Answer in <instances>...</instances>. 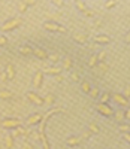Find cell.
Returning a JSON list of instances; mask_svg holds the SVG:
<instances>
[{"label":"cell","instance_id":"obj_4","mask_svg":"<svg viewBox=\"0 0 130 149\" xmlns=\"http://www.w3.org/2000/svg\"><path fill=\"white\" fill-rule=\"evenodd\" d=\"M111 98L114 100V103H117L120 107H123V109H126V107H129V104H130V102H129V98H126L121 93H114L112 95H111Z\"/></svg>","mask_w":130,"mask_h":149},{"label":"cell","instance_id":"obj_11","mask_svg":"<svg viewBox=\"0 0 130 149\" xmlns=\"http://www.w3.org/2000/svg\"><path fill=\"white\" fill-rule=\"evenodd\" d=\"M33 55H34L36 58H39V60H46L49 54L45 51L44 48H39V46H36V48L33 49Z\"/></svg>","mask_w":130,"mask_h":149},{"label":"cell","instance_id":"obj_8","mask_svg":"<svg viewBox=\"0 0 130 149\" xmlns=\"http://www.w3.org/2000/svg\"><path fill=\"white\" fill-rule=\"evenodd\" d=\"M44 119V116H42V113H36V115H33V116H29L27 119H25V125L27 127H32V125H36V124H39Z\"/></svg>","mask_w":130,"mask_h":149},{"label":"cell","instance_id":"obj_1","mask_svg":"<svg viewBox=\"0 0 130 149\" xmlns=\"http://www.w3.org/2000/svg\"><path fill=\"white\" fill-rule=\"evenodd\" d=\"M21 18H12V19H8L2 27H0V30H3V31H12V30H15L21 26Z\"/></svg>","mask_w":130,"mask_h":149},{"label":"cell","instance_id":"obj_14","mask_svg":"<svg viewBox=\"0 0 130 149\" xmlns=\"http://www.w3.org/2000/svg\"><path fill=\"white\" fill-rule=\"evenodd\" d=\"M11 134H12V137H21V136H25V134H27V130H25V128L21 125V127L14 128Z\"/></svg>","mask_w":130,"mask_h":149},{"label":"cell","instance_id":"obj_10","mask_svg":"<svg viewBox=\"0 0 130 149\" xmlns=\"http://www.w3.org/2000/svg\"><path fill=\"white\" fill-rule=\"evenodd\" d=\"M33 46L32 45H29V43H24V45H21L20 48H18V51H20V54L21 55H24V57H29V55H33Z\"/></svg>","mask_w":130,"mask_h":149},{"label":"cell","instance_id":"obj_33","mask_svg":"<svg viewBox=\"0 0 130 149\" xmlns=\"http://www.w3.org/2000/svg\"><path fill=\"white\" fill-rule=\"evenodd\" d=\"M48 58L51 60V63H54V64H56L57 61L60 60V55H58V54H49V55H48Z\"/></svg>","mask_w":130,"mask_h":149},{"label":"cell","instance_id":"obj_22","mask_svg":"<svg viewBox=\"0 0 130 149\" xmlns=\"http://www.w3.org/2000/svg\"><path fill=\"white\" fill-rule=\"evenodd\" d=\"M75 6H76V9H78V10H81V12H85V10L88 9L87 3H85V2H82V0H78V2H75Z\"/></svg>","mask_w":130,"mask_h":149},{"label":"cell","instance_id":"obj_30","mask_svg":"<svg viewBox=\"0 0 130 149\" xmlns=\"http://www.w3.org/2000/svg\"><path fill=\"white\" fill-rule=\"evenodd\" d=\"M70 81H72V82H75V84L81 82V78H79V74H78L76 72H72V73H70Z\"/></svg>","mask_w":130,"mask_h":149},{"label":"cell","instance_id":"obj_44","mask_svg":"<svg viewBox=\"0 0 130 149\" xmlns=\"http://www.w3.org/2000/svg\"><path fill=\"white\" fill-rule=\"evenodd\" d=\"M54 79H56L57 82H61V81H63V76H61V74H57V76H54Z\"/></svg>","mask_w":130,"mask_h":149},{"label":"cell","instance_id":"obj_40","mask_svg":"<svg viewBox=\"0 0 130 149\" xmlns=\"http://www.w3.org/2000/svg\"><path fill=\"white\" fill-rule=\"evenodd\" d=\"M123 139L130 143V133H123Z\"/></svg>","mask_w":130,"mask_h":149},{"label":"cell","instance_id":"obj_21","mask_svg":"<svg viewBox=\"0 0 130 149\" xmlns=\"http://www.w3.org/2000/svg\"><path fill=\"white\" fill-rule=\"evenodd\" d=\"M87 130H88V131H91V134H99V131H100V128H99V125H97L96 122H90Z\"/></svg>","mask_w":130,"mask_h":149},{"label":"cell","instance_id":"obj_43","mask_svg":"<svg viewBox=\"0 0 130 149\" xmlns=\"http://www.w3.org/2000/svg\"><path fill=\"white\" fill-rule=\"evenodd\" d=\"M27 6H33V5H36V0H27Z\"/></svg>","mask_w":130,"mask_h":149},{"label":"cell","instance_id":"obj_5","mask_svg":"<svg viewBox=\"0 0 130 149\" xmlns=\"http://www.w3.org/2000/svg\"><path fill=\"white\" fill-rule=\"evenodd\" d=\"M96 110L99 112L100 115L106 116V118L114 116V109H112L109 104H105V103H97V104H96Z\"/></svg>","mask_w":130,"mask_h":149},{"label":"cell","instance_id":"obj_13","mask_svg":"<svg viewBox=\"0 0 130 149\" xmlns=\"http://www.w3.org/2000/svg\"><path fill=\"white\" fill-rule=\"evenodd\" d=\"M73 39H75L76 43H79V45H84V43L88 42L87 34H82V33H76V34H73Z\"/></svg>","mask_w":130,"mask_h":149},{"label":"cell","instance_id":"obj_35","mask_svg":"<svg viewBox=\"0 0 130 149\" xmlns=\"http://www.w3.org/2000/svg\"><path fill=\"white\" fill-rule=\"evenodd\" d=\"M124 118H126L127 121H130V107H126V109H124Z\"/></svg>","mask_w":130,"mask_h":149},{"label":"cell","instance_id":"obj_25","mask_svg":"<svg viewBox=\"0 0 130 149\" xmlns=\"http://www.w3.org/2000/svg\"><path fill=\"white\" fill-rule=\"evenodd\" d=\"M63 69H66V70L72 69V58L70 57H66L63 60Z\"/></svg>","mask_w":130,"mask_h":149},{"label":"cell","instance_id":"obj_17","mask_svg":"<svg viewBox=\"0 0 130 149\" xmlns=\"http://www.w3.org/2000/svg\"><path fill=\"white\" fill-rule=\"evenodd\" d=\"M91 88H93V86L90 85V82H88V81H81V91H82L84 94H90Z\"/></svg>","mask_w":130,"mask_h":149},{"label":"cell","instance_id":"obj_15","mask_svg":"<svg viewBox=\"0 0 130 149\" xmlns=\"http://www.w3.org/2000/svg\"><path fill=\"white\" fill-rule=\"evenodd\" d=\"M79 140H81V137H78V136H69L66 139V145L67 146H78L79 145Z\"/></svg>","mask_w":130,"mask_h":149},{"label":"cell","instance_id":"obj_7","mask_svg":"<svg viewBox=\"0 0 130 149\" xmlns=\"http://www.w3.org/2000/svg\"><path fill=\"white\" fill-rule=\"evenodd\" d=\"M25 97H27L29 100H30L33 104H36V106H42V104H45V103H44V97H41L39 94H36L34 91H29L27 94H25Z\"/></svg>","mask_w":130,"mask_h":149},{"label":"cell","instance_id":"obj_38","mask_svg":"<svg viewBox=\"0 0 130 149\" xmlns=\"http://www.w3.org/2000/svg\"><path fill=\"white\" fill-rule=\"evenodd\" d=\"M0 81H8V74H6V72H2V73H0Z\"/></svg>","mask_w":130,"mask_h":149},{"label":"cell","instance_id":"obj_26","mask_svg":"<svg viewBox=\"0 0 130 149\" xmlns=\"http://www.w3.org/2000/svg\"><path fill=\"white\" fill-rule=\"evenodd\" d=\"M14 97V94H12L11 91L8 90H0V98H12Z\"/></svg>","mask_w":130,"mask_h":149},{"label":"cell","instance_id":"obj_32","mask_svg":"<svg viewBox=\"0 0 130 149\" xmlns=\"http://www.w3.org/2000/svg\"><path fill=\"white\" fill-rule=\"evenodd\" d=\"M97 55V61L99 63H103V61H105V58H106V52L105 51H100L99 54H96Z\"/></svg>","mask_w":130,"mask_h":149},{"label":"cell","instance_id":"obj_6","mask_svg":"<svg viewBox=\"0 0 130 149\" xmlns=\"http://www.w3.org/2000/svg\"><path fill=\"white\" fill-rule=\"evenodd\" d=\"M32 84H33V88H34V90H39V88L42 86V84H44V72H42V70H37V72L33 74Z\"/></svg>","mask_w":130,"mask_h":149},{"label":"cell","instance_id":"obj_12","mask_svg":"<svg viewBox=\"0 0 130 149\" xmlns=\"http://www.w3.org/2000/svg\"><path fill=\"white\" fill-rule=\"evenodd\" d=\"M63 72V67H58V66H51V67H46L44 70V73L46 74H51V76H57V74H61Z\"/></svg>","mask_w":130,"mask_h":149},{"label":"cell","instance_id":"obj_18","mask_svg":"<svg viewBox=\"0 0 130 149\" xmlns=\"http://www.w3.org/2000/svg\"><path fill=\"white\" fill-rule=\"evenodd\" d=\"M111 93H103V94H100V97H99V103H105V104H108V102L111 100Z\"/></svg>","mask_w":130,"mask_h":149},{"label":"cell","instance_id":"obj_41","mask_svg":"<svg viewBox=\"0 0 130 149\" xmlns=\"http://www.w3.org/2000/svg\"><path fill=\"white\" fill-rule=\"evenodd\" d=\"M84 15H85V17H93V15H94V12H93V10H90V9H87V10L84 12Z\"/></svg>","mask_w":130,"mask_h":149},{"label":"cell","instance_id":"obj_37","mask_svg":"<svg viewBox=\"0 0 130 149\" xmlns=\"http://www.w3.org/2000/svg\"><path fill=\"white\" fill-rule=\"evenodd\" d=\"M123 95H124L126 98H129V97H130V86H126V90H124Z\"/></svg>","mask_w":130,"mask_h":149},{"label":"cell","instance_id":"obj_20","mask_svg":"<svg viewBox=\"0 0 130 149\" xmlns=\"http://www.w3.org/2000/svg\"><path fill=\"white\" fill-rule=\"evenodd\" d=\"M114 116H115V119L118 121V122L126 121V118H124V110H123V109H120V110H115V112H114Z\"/></svg>","mask_w":130,"mask_h":149},{"label":"cell","instance_id":"obj_34","mask_svg":"<svg viewBox=\"0 0 130 149\" xmlns=\"http://www.w3.org/2000/svg\"><path fill=\"white\" fill-rule=\"evenodd\" d=\"M6 45H8V39H6V36L0 34V46H6Z\"/></svg>","mask_w":130,"mask_h":149},{"label":"cell","instance_id":"obj_24","mask_svg":"<svg viewBox=\"0 0 130 149\" xmlns=\"http://www.w3.org/2000/svg\"><path fill=\"white\" fill-rule=\"evenodd\" d=\"M91 98H99L100 97V90L97 88V86H93L91 88V91H90V94H88Z\"/></svg>","mask_w":130,"mask_h":149},{"label":"cell","instance_id":"obj_2","mask_svg":"<svg viewBox=\"0 0 130 149\" xmlns=\"http://www.w3.org/2000/svg\"><path fill=\"white\" fill-rule=\"evenodd\" d=\"M44 29L46 31H54V33H66V27L60 26V24L54 22V21H46L44 22Z\"/></svg>","mask_w":130,"mask_h":149},{"label":"cell","instance_id":"obj_9","mask_svg":"<svg viewBox=\"0 0 130 149\" xmlns=\"http://www.w3.org/2000/svg\"><path fill=\"white\" fill-rule=\"evenodd\" d=\"M93 42L94 43H99V45H108L111 42V37L106 36V34H96L93 37Z\"/></svg>","mask_w":130,"mask_h":149},{"label":"cell","instance_id":"obj_28","mask_svg":"<svg viewBox=\"0 0 130 149\" xmlns=\"http://www.w3.org/2000/svg\"><path fill=\"white\" fill-rule=\"evenodd\" d=\"M118 130H120V133L123 134V133H130V125H127V124H120L118 125Z\"/></svg>","mask_w":130,"mask_h":149},{"label":"cell","instance_id":"obj_27","mask_svg":"<svg viewBox=\"0 0 130 149\" xmlns=\"http://www.w3.org/2000/svg\"><path fill=\"white\" fill-rule=\"evenodd\" d=\"M6 148H8V149L14 148V137H12V134H8V136H6Z\"/></svg>","mask_w":130,"mask_h":149},{"label":"cell","instance_id":"obj_16","mask_svg":"<svg viewBox=\"0 0 130 149\" xmlns=\"http://www.w3.org/2000/svg\"><path fill=\"white\" fill-rule=\"evenodd\" d=\"M5 72H6V74H8V79H9V81H12V79L15 78V69H14V66H12V64H6Z\"/></svg>","mask_w":130,"mask_h":149},{"label":"cell","instance_id":"obj_36","mask_svg":"<svg viewBox=\"0 0 130 149\" xmlns=\"http://www.w3.org/2000/svg\"><path fill=\"white\" fill-rule=\"evenodd\" d=\"M53 5H54V6H58V8H61V6H64V2H63V0H54V2H53Z\"/></svg>","mask_w":130,"mask_h":149},{"label":"cell","instance_id":"obj_39","mask_svg":"<svg viewBox=\"0 0 130 149\" xmlns=\"http://www.w3.org/2000/svg\"><path fill=\"white\" fill-rule=\"evenodd\" d=\"M81 137H82V139H88V137H91V131H88V130H87V131L81 136Z\"/></svg>","mask_w":130,"mask_h":149},{"label":"cell","instance_id":"obj_31","mask_svg":"<svg viewBox=\"0 0 130 149\" xmlns=\"http://www.w3.org/2000/svg\"><path fill=\"white\" fill-rule=\"evenodd\" d=\"M115 5H117V0H108V2L103 3V8H105V9H111V8H114Z\"/></svg>","mask_w":130,"mask_h":149},{"label":"cell","instance_id":"obj_29","mask_svg":"<svg viewBox=\"0 0 130 149\" xmlns=\"http://www.w3.org/2000/svg\"><path fill=\"white\" fill-rule=\"evenodd\" d=\"M27 3L25 2H18V12H21V14H24L25 10H27Z\"/></svg>","mask_w":130,"mask_h":149},{"label":"cell","instance_id":"obj_23","mask_svg":"<svg viewBox=\"0 0 130 149\" xmlns=\"http://www.w3.org/2000/svg\"><path fill=\"white\" fill-rule=\"evenodd\" d=\"M97 64H99V61H97V55H96V54H93L91 57H90V60H88V66L93 69V67H96Z\"/></svg>","mask_w":130,"mask_h":149},{"label":"cell","instance_id":"obj_42","mask_svg":"<svg viewBox=\"0 0 130 149\" xmlns=\"http://www.w3.org/2000/svg\"><path fill=\"white\" fill-rule=\"evenodd\" d=\"M124 42L126 43H130V30L126 33V37H124Z\"/></svg>","mask_w":130,"mask_h":149},{"label":"cell","instance_id":"obj_19","mask_svg":"<svg viewBox=\"0 0 130 149\" xmlns=\"http://www.w3.org/2000/svg\"><path fill=\"white\" fill-rule=\"evenodd\" d=\"M54 102H56V95L54 94H51V93H48L45 97H44V103L45 104H54Z\"/></svg>","mask_w":130,"mask_h":149},{"label":"cell","instance_id":"obj_3","mask_svg":"<svg viewBox=\"0 0 130 149\" xmlns=\"http://www.w3.org/2000/svg\"><path fill=\"white\" fill-rule=\"evenodd\" d=\"M21 125H22V122L17 118H6V119L2 121V127L5 130H14V128L21 127Z\"/></svg>","mask_w":130,"mask_h":149}]
</instances>
